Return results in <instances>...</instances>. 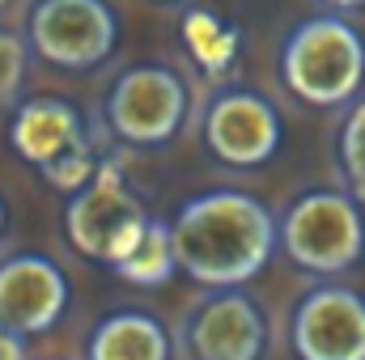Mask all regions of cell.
<instances>
[{
  "label": "cell",
  "instance_id": "cell-18",
  "mask_svg": "<svg viewBox=\"0 0 365 360\" xmlns=\"http://www.w3.org/2000/svg\"><path fill=\"white\" fill-rule=\"evenodd\" d=\"M327 9H340V13H349V9H361L365 0H323Z\"/></svg>",
  "mask_w": 365,
  "mask_h": 360
},
{
  "label": "cell",
  "instance_id": "cell-3",
  "mask_svg": "<svg viewBox=\"0 0 365 360\" xmlns=\"http://www.w3.org/2000/svg\"><path fill=\"white\" fill-rule=\"evenodd\" d=\"M361 199L349 191L314 186L297 195L280 216V246L289 263L310 275H344L365 255V216Z\"/></svg>",
  "mask_w": 365,
  "mask_h": 360
},
{
  "label": "cell",
  "instance_id": "cell-21",
  "mask_svg": "<svg viewBox=\"0 0 365 360\" xmlns=\"http://www.w3.org/2000/svg\"><path fill=\"white\" fill-rule=\"evenodd\" d=\"M162 4H175V0H162Z\"/></svg>",
  "mask_w": 365,
  "mask_h": 360
},
{
  "label": "cell",
  "instance_id": "cell-13",
  "mask_svg": "<svg viewBox=\"0 0 365 360\" xmlns=\"http://www.w3.org/2000/svg\"><path fill=\"white\" fill-rule=\"evenodd\" d=\"M119 280L136 284V288H162L179 275V250H175V233H170V221H149L140 246L115 268Z\"/></svg>",
  "mask_w": 365,
  "mask_h": 360
},
{
  "label": "cell",
  "instance_id": "cell-15",
  "mask_svg": "<svg viewBox=\"0 0 365 360\" xmlns=\"http://www.w3.org/2000/svg\"><path fill=\"white\" fill-rule=\"evenodd\" d=\"M336 157H340V174L344 191L365 203V97L344 115L340 123V140H336Z\"/></svg>",
  "mask_w": 365,
  "mask_h": 360
},
{
  "label": "cell",
  "instance_id": "cell-7",
  "mask_svg": "<svg viewBox=\"0 0 365 360\" xmlns=\"http://www.w3.org/2000/svg\"><path fill=\"white\" fill-rule=\"evenodd\" d=\"M26 38L43 64L86 73L115 51L119 21L106 0H34Z\"/></svg>",
  "mask_w": 365,
  "mask_h": 360
},
{
  "label": "cell",
  "instance_id": "cell-2",
  "mask_svg": "<svg viewBox=\"0 0 365 360\" xmlns=\"http://www.w3.org/2000/svg\"><path fill=\"white\" fill-rule=\"evenodd\" d=\"M280 77L306 106H344L365 81V34L340 13L302 21L280 47Z\"/></svg>",
  "mask_w": 365,
  "mask_h": 360
},
{
  "label": "cell",
  "instance_id": "cell-5",
  "mask_svg": "<svg viewBox=\"0 0 365 360\" xmlns=\"http://www.w3.org/2000/svg\"><path fill=\"white\" fill-rule=\"evenodd\" d=\"M145 229H149V216H145L140 199L128 191L123 170L115 162H102L98 174L81 191L68 195V208H64V233H68V242L86 259H98L110 271L140 246Z\"/></svg>",
  "mask_w": 365,
  "mask_h": 360
},
{
  "label": "cell",
  "instance_id": "cell-4",
  "mask_svg": "<svg viewBox=\"0 0 365 360\" xmlns=\"http://www.w3.org/2000/svg\"><path fill=\"white\" fill-rule=\"evenodd\" d=\"M9 144L21 162L43 170V179L51 186H60V191H68V195L81 191L102 166L90 153L81 110L64 97H26L13 110Z\"/></svg>",
  "mask_w": 365,
  "mask_h": 360
},
{
  "label": "cell",
  "instance_id": "cell-12",
  "mask_svg": "<svg viewBox=\"0 0 365 360\" xmlns=\"http://www.w3.org/2000/svg\"><path fill=\"white\" fill-rule=\"evenodd\" d=\"M86 360H170V335L145 309H115L93 327Z\"/></svg>",
  "mask_w": 365,
  "mask_h": 360
},
{
  "label": "cell",
  "instance_id": "cell-19",
  "mask_svg": "<svg viewBox=\"0 0 365 360\" xmlns=\"http://www.w3.org/2000/svg\"><path fill=\"white\" fill-rule=\"evenodd\" d=\"M4 221H9V208H4V195H0V233H4Z\"/></svg>",
  "mask_w": 365,
  "mask_h": 360
},
{
  "label": "cell",
  "instance_id": "cell-20",
  "mask_svg": "<svg viewBox=\"0 0 365 360\" xmlns=\"http://www.w3.org/2000/svg\"><path fill=\"white\" fill-rule=\"evenodd\" d=\"M9 4H13V0H0V13H4V9H9Z\"/></svg>",
  "mask_w": 365,
  "mask_h": 360
},
{
  "label": "cell",
  "instance_id": "cell-10",
  "mask_svg": "<svg viewBox=\"0 0 365 360\" xmlns=\"http://www.w3.org/2000/svg\"><path fill=\"white\" fill-rule=\"evenodd\" d=\"M182 344L195 360H259L268 348V318L242 288H212L187 318Z\"/></svg>",
  "mask_w": 365,
  "mask_h": 360
},
{
  "label": "cell",
  "instance_id": "cell-16",
  "mask_svg": "<svg viewBox=\"0 0 365 360\" xmlns=\"http://www.w3.org/2000/svg\"><path fill=\"white\" fill-rule=\"evenodd\" d=\"M26 43L13 30H0V106H9L26 85Z\"/></svg>",
  "mask_w": 365,
  "mask_h": 360
},
{
  "label": "cell",
  "instance_id": "cell-11",
  "mask_svg": "<svg viewBox=\"0 0 365 360\" xmlns=\"http://www.w3.org/2000/svg\"><path fill=\"white\" fill-rule=\"evenodd\" d=\"M68 275L47 255H9L0 259V322L17 335L51 331L68 309Z\"/></svg>",
  "mask_w": 365,
  "mask_h": 360
},
{
  "label": "cell",
  "instance_id": "cell-6",
  "mask_svg": "<svg viewBox=\"0 0 365 360\" xmlns=\"http://www.w3.org/2000/svg\"><path fill=\"white\" fill-rule=\"evenodd\" d=\"M187 119V85L166 64H136L106 93V127L132 149H158L179 136Z\"/></svg>",
  "mask_w": 365,
  "mask_h": 360
},
{
  "label": "cell",
  "instance_id": "cell-1",
  "mask_svg": "<svg viewBox=\"0 0 365 360\" xmlns=\"http://www.w3.org/2000/svg\"><path fill=\"white\" fill-rule=\"evenodd\" d=\"M179 271L208 288H242L268 268L280 246V221L264 199L238 186H217L187 199L175 221Z\"/></svg>",
  "mask_w": 365,
  "mask_h": 360
},
{
  "label": "cell",
  "instance_id": "cell-8",
  "mask_svg": "<svg viewBox=\"0 0 365 360\" xmlns=\"http://www.w3.org/2000/svg\"><path fill=\"white\" fill-rule=\"evenodd\" d=\"M280 136H284L280 110L259 90H242V85L221 90L204 110V144L217 162L234 170H255L272 162Z\"/></svg>",
  "mask_w": 365,
  "mask_h": 360
},
{
  "label": "cell",
  "instance_id": "cell-9",
  "mask_svg": "<svg viewBox=\"0 0 365 360\" xmlns=\"http://www.w3.org/2000/svg\"><path fill=\"white\" fill-rule=\"evenodd\" d=\"M297 360H365V297L344 284L310 288L289 322Z\"/></svg>",
  "mask_w": 365,
  "mask_h": 360
},
{
  "label": "cell",
  "instance_id": "cell-17",
  "mask_svg": "<svg viewBox=\"0 0 365 360\" xmlns=\"http://www.w3.org/2000/svg\"><path fill=\"white\" fill-rule=\"evenodd\" d=\"M0 360H26V335L0 322Z\"/></svg>",
  "mask_w": 365,
  "mask_h": 360
},
{
  "label": "cell",
  "instance_id": "cell-14",
  "mask_svg": "<svg viewBox=\"0 0 365 360\" xmlns=\"http://www.w3.org/2000/svg\"><path fill=\"white\" fill-rule=\"evenodd\" d=\"M182 43H187V51H191V60H195L204 73H212V77H221V73L234 64V55H238V34H234L217 13H208V9H195V13L182 21Z\"/></svg>",
  "mask_w": 365,
  "mask_h": 360
}]
</instances>
